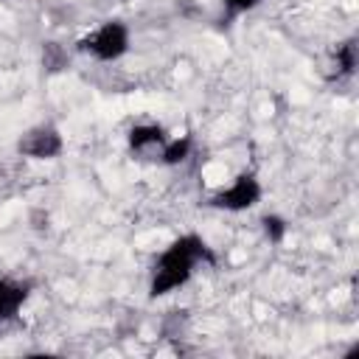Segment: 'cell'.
<instances>
[{
	"mask_svg": "<svg viewBox=\"0 0 359 359\" xmlns=\"http://www.w3.org/2000/svg\"><path fill=\"white\" fill-rule=\"evenodd\" d=\"M216 264H219V255L213 252V247L208 244L205 236H199L194 230L180 233L157 252V258L149 269L146 292L151 300L168 297L177 289L188 286L199 266H216Z\"/></svg>",
	"mask_w": 359,
	"mask_h": 359,
	"instance_id": "6da1fadb",
	"label": "cell"
},
{
	"mask_svg": "<svg viewBox=\"0 0 359 359\" xmlns=\"http://www.w3.org/2000/svg\"><path fill=\"white\" fill-rule=\"evenodd\" d=\"M76 48L98 65H115L132 50V28L118 17L101 20L76 42Z\"/></svg>",
	"mask_w": 359,
	"mask_h": 359,
	"instance_id": "7a4b0ae2",
	"label": "cell"
},
{
	"mask_svg": "<svg viewBox=\"0 0 359 359\" xmlns=\"http://www.w3.org/2000/svg\"><path fill=\"white\" fill-rule=\"evenodd\" d=\"M264 199V182L258 180L255 171H238L227 185L216 188L208 199L210 208L224 210V213H244L258 208Z\"/></svg>",
	"mask_w": 359,
	"mask_h": 359,
	"instance_id": "3957f363",
	"label": "cell"
},
{
	"mask_svg": "<svg viewBox=\"0 0 359 359\" xmlns=\"http://www.w3.org/2000/svg\"><path fill=\"white\" fill-rule=\"evenodd\" d=\"M17 154L36 163L59 160L65 154V135L56 123H34L17 137Z\"/></svg>",
	"mask_w": 359,
	"mask_h": 359,
	"instance_id": "277c9868",
	"label": "cell"
},
{
	"mask_svg": "<svg viewBox=\"0 0 359 359\" xmlns=\"http://www.w3.org/2000/svg\"><path fill=\"white\" fill-rule=\"evenodd\" d=\"M34 294V283L28 278L0 275V325H8L20 317Z\"/></svg>",
	"mask_w": 359,
	"mask_h": 359,
	"instance_id": "5b68a950",
	"label": "cell"
},
{
	"mask_svg": "<svg viewBox=\"0 0 359 359\" xmlns=\"http://www.w3.org/2000/svg\"><path fill=\"white\" fill-rule=\"evenodd\" d=\"M168 132L163 123L157 121H137L126 129V149L132 154H146V151H160V146L165 143Z\"/></svg>",
	"mask_w": 359,
	"mask_h": 359,
	"instance_id": "8992f818",
	"label": "cell"
},
{
	"mask_svg": "<svg viewBox=\"0 0 359 359\" xmlns=\"http://www.w3.org/2000/svg\"><path fill=\"white\" fill-rule=\"evenodd\" d=\"M191 151H194V137L185 132V135H168L165 137V143L160 146V163L163 165H168V168H174V165H182L188 157H191Z\"/></svg>",
	"mask_w": 359,
	"mask_h": 359,
	"instance_id": "52a82bcc",
	"label": "cell"
},
{
	"mask_svg": "<svg viewBox=\"0 0 359 359\" xmlns=\"http://www.w3.org/2000/svg\"><path fill=\"white\" fill-rule=\"evenodd\" d=\"M261 233H264V238L269 244L280 247L286 241V236H289V222L280 213H264L261 216Z\"/></svg>",
	"mask_w": 359,
	"mask_h": 359,
	"instance_id": "ba28073f",
	"label": "cell"
},
{
	"mask_svg": "<svg viewBox=\"0 0 359 359\" xmlns=\"http://www.w3.org/2000/svg\"><path fill=\"white\" fill-rule=\"evenodd\" d=\"M334 65H337V79L353 76V70H356V45H353V39L337 45V50H334Z\"/></svg>",
	"mask_w": 359,
	"mask_h": 359,
	"instance_id": "9c48e42d",
	"label": "cell"
},
{
	"mask_svg": "<svg viewBox=\"0 0 359 359\" xmlns=\"http://www.w3.org/2000/svg\"><path fill=\"white\" fill-rule=\"evenodd\" d=\"M261 0H222V8H224V17L227 20H236V17H244L250 14L252 8H258Z\"/></svg>",
	"mask_w": 359,
	"mask_h": 359,
	"instance_id": "30bf717a",
	"label": "cell"
}]
</instances>
